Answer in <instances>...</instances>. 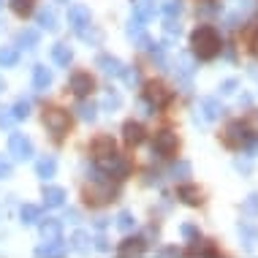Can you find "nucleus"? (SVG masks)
I'll list each match as a JSON object with an SVG mask.
<instances>
[{
    "mask_svg": "<svg viewBox=\"0 0 258 258\" xmlns=\"http://www.w3.org/2000/svg\"><path fill=\"white\" fill-rule=\"evenodd\" d=\"M223 52V41L212 25H201L190 33V54L199 60H215Z\"/></svg>",
    "mask_w": 258,
    "mask_h": 258,
    "instance_id": "nucleus-1",
    "label": "nucleus"
},
{
    "mask_svg": "<svg viewBox=\"0 0 258 258\" xmlns=\"http://www.w3.org/2000/svg\"><path fill=\"white\" fill-rule=\"evenodd\" d=\"M82 201L87 207H106L111 201H117V187L106 177H95L93 182L82 187Z\"/></svg>",
    "mask_w": 258,
    "mask_h": 258,
    "instance_id": "nucleus-2",
    "label": "nucleus"
},
{
    "mask_svg": "<svg viewBox=\"0 0 258 258\" xmlns=\"http://www.w3.org/2000/svg\"><path fill=\"white\" fill-rule=\"evenodd\" d=\"M144 101H147V106L152 111H163L171 106L174 90H169L160 79H150V82H144Z\"/></svg>",
    "mask_w": 258,
    "mask_h": 258,
    "instance_id": "nucleus-3",
    "label": "nucleus"
},
{
    "mask_svg": "<svg viewBox=\"0 0 258 258\" xmlns=\"http://www.w3.org/2000/svg\"><path fill=\"white\" fill-rule=\"evenodd\" d=\"M220 142L226 144L228 150H242V147H247V144L253 142V131L247 128V122L234 120V122H228L226 131L220 134Z\"/></svg>",
    "mask_w": 258,
    "mask_h": 258,
    "instance_id": "nucleus-4",
    "label": "nucleus"
},
{
    "mask_svg": "<svg viewBox=\"0 0 258 258\" xmlns=\"http://www.w3.org/2000/svg\"><path fill=\"white\" fill-rule=\"evenodd\" d=\"M44 125H46V131L52 134L54 142H62V139H66V134L71 131V114H68L66 109L52 106V109L44 111Z\"/></svg>",
    "mask_w": 258,
    "mask_h": 258,
    "instance_id": "nucleus-5",
    "label": "nucleus"
},
{
    "mask_svg": "<svg viewBox=\"0 0 258 258\" xmlns=\"http://www.w3.org/2000/svg\"><path fill=\"white\" fill-rule=\"evenodd\" d=\"M152 150H155L160 158H174V155L179 152V139H177V134H174V131H169V128L158 131L155 139H152Z\"/></svg>",
    "mask_w": 258,
    "mask_h": 258,
    "instance_id": "nucleus-6",
    "label": "nucleus"
},
{
    "mask_svg": "<svg viewBox=\"0 0 258 258\" xmlns=\"http://www.w3.org/2000/svg\"><path fill=\"white\" fill-rule=\"evenodd\" d=\"M68 90H71L76 98H87L95 90V79L87 71H76V74H71V79H68Z\"/></svg>",
    "mask_w": 258,
    "mask_h": 258,
    "instance_id": "nucleus-7",
    "label": "nucleus"
},
{
    "mask_svg": "<svg viewBox=\"0 0 258 258\" xmlns=\"http://www.w3.org/2000/svg\"><path fill=\"white\" fill-rule=\"evenodd\" d=\"M144 250H147V242L142 236H125L120 242V247H117V255L120 258H142Z\"/></svg>",
    "mask_w": 258,
    "mask_h": 258,
    "instance_id": "nucleus-8",
    "label": "nucleus"
},
{
    "mask_svg": "<svg viewBox=\"0 0 258 258\" xmlns=\"http://www.w3.org/2000/svg\"><path fill=\"white\" fill-rule=\"evenodd\" d=\"M90 152H93V160L95 163H101V160H106L111 158L117 152V144H114V139L111 136H98L93 144H90Z\"/></svg>",
    "mask_w": 258,
    "mask_h": 258,
    "instance_id": "nucleus-9",
    "label": "nucleus"
},
{
    "mask_svg": "<svg viewBox=\"0 0 258 258\" xmlns=\"http://www.w3.org/2000/svg\"><path fill=\"white\" fill-rule=\"evenodd\" d=\"M9 152L17 160H27V158H33V142L25 134H14L9 142Z\"/></svg>",
    "mask_w": 258,
    "mask_h": 258,
    "instance_id": "nucleus-10",
    "label": "nucleus"
},
{
    "mask_svg": "<svg viewBox=\"0 0 258 258\" xmlns=\"http://www.w3.org/2000/svg\"><path fill=\"white\" fill-rule=\"evenodd\" d=\"M122 139H125V144H128V147H139V144L147 139V131H144L142 122L128 120V122L122 125Z\"/></svg>",
    "mask_w": 258,
    "mask_h": 258,
    "instance_id": "nucleus-11",
    "label": "nucleus"
},
{
    "mask_svg": "<svg viewBox=\"0 0 258 258\" xmlns=\"http://www.w3.org/2000/svg\"><path fill=\"white\" fill-rule=\"evenodd\" d=\"M187 258H220L223 253L218 247H215V242H204V239H196L193 242V247L185 253Z\"/></svg>",
    "mask_w": 258,
    "mask_h": 258,
    "instance_id": "nucleus-12",
    "label": "nucleus"
},
{
    "mask_svg": "<svg viewBox=\"0 0 258 258\" xmlns=\"http://www.w3.org/2000/svg\"><path fill=\"white\" fill-rule=\"evenodd\" d=\"M177 199L187 207H201L204 204V193H201L196 185H179L177 187Z\"/></svg>",
    "mask_w": 258,
    "mask_h": 258,
    "instance_id": "nucleus-13",
    "label": "nucleus"
},
{
    "mask_svg": "<svg viewBox=\"0 0 258 258\" xmlns=\"http://www.w3.org/2000/svg\"><path fill=\"white\" fill-rule=\"evenodd\" d=\"M68 25H71L76 33H79L85 25H90V9L87 6H82V3L71 6V9H68Z\"/></svg>",
    "mask_w": 258,
    "mask_h": 258,
    "instance_id": "nucleus-14",
    "label": "nucleus"
},
{
    "mask_svg": "<svg viewBox=\"0 0 258 258\" xmlns=\"http://www.w3.org/2000/svg\"><path fill=\"white\" fill-rule=\"evenodd\" d=\"M41 239L44 242H62V223L54 218H46L41 223Z\"/></svg>",
    "mask_w": 258,
    "mask_h": 258,
    "instance_id": "nucleus-15",
    "label": "nucleus"
},
{
    "mask_svg": "<svg viewBox=\"0 0 258 258\" xmlns=\"http://www.w3.org/2000/svg\"><path fill=\"white\" fill-rule=\"evenodd\" d=\"M95 66H98L106 76H122V71H125V66L117 57H111V54H101V57L95 60Z\"/></svg>",
    "mask_w": 258,
    "mask_h": 258,
    "instance_id": "nucleus-16",
    "label": "nucleus"
},
{
    "mask_svg": "<svg viewBox=\"0 0 258 258\" xmlns=\"http://www.w3.org/2000/svg\"><path fill=\"white\" fill-rule=\"evenodd\" d=\"M174 74L179 76V79H187L193 71H196V60H193V54H177V60H174Z\"/></svg>",
    "mask_w": 258,
    "mask_h": 258,
    "instance_id": "nucleus-17",
    "label": "nucleus"
},
{
    "mask_svg": "<svg viewBox=\"0 0 258 258\" xmlns=\"http://www.w3.org/2000/svg\"><path fill=\"white\" fill-rule=\"evenodd\" d=\"M239 234H242V242H245V250H255L258 245V226L250 220H242L239 223Z\"/></svg>",
    "mask_w": 258,
    "mask_h": 258,
    "instance_id": "nucleus-18",
    "label": "nucleus"
},
{
    "mask_svg": "<svg viewBox=\"0 0 258 258\" xmlns=\"http://www.w3.org/2000/svg\"><path fill=\"white\" fill-rule=\"evenodd\" d=\"M44 204L49 207V209L62 207V204H66V190L57 187V185H46L44 187Z\"/></svg>",
    "mask_w": 258,
    "mask_h": 258,
    "instance_id": "nucleus-19",
    "label": "nucleus"
},
{
    "mask_svg": "<svg viewBox=\"0 0 258 258\" xmlns=\"http://www.w3.org/2000/svg\"><path fill=\"white\" fill-rule=\"evenodd\" d=\"M71 247H74L79 255H87L90 247H93V239H90L87 231H74V236H71Z\"/></svg>",
    "mask_w": 258,
    "mask_h": 258,
    "instance_id": "nucleus-20",
    "label": "nucleus"
},
{
    "mask_svg": "<svg viewBox=\"0 0 258 258\" xmlns=\"http://www.w3.org/2000/svg\"><path fill=\"white\" fill-rule=\"evenodd\" d=\"M54 171H57V160H54L52 155L41 158L38 163H36V174H38L41 179H52V177H54Z\"/></svg>",
    "mask_w": 258,
    "mask_h": 258,
    "instance_id": "nucleus-21",
    "label": "nucleus"
},
{
    "mask_svg": "<svg viewBox=\"0 0 258 258\" xmlns=\"http://www.w3.org/2000/svg\"><path fill=\"white\" fill-rule=\"evenodd\" d=\"M36 255L38 258H66V247H62V242H46L44 247H38L36 250Z\"/></svg>",
    "mask_w": 258,
    "mask_h": 258,
    "instance_id": "nucleus-22",
    "label": "nucleus"
},
{
    "mask_svg": "<svg viewBox=\"0 0 258 258\" xmlns=\"http://www.w3.org/2000/svg\"><path fill=\"white\" fill-rule=\"evenodd\" d=\"M33 85H36V90H46L52 85V71L46 66H36L33 68Z\"/></svg>",
    "mask_w": 258,
    "mask_h": 258,
    "instance_id": "nucleus-23",
    "label": "nucleus"
},
{
    "mask_svg": "<svg viewBox=\"0 0 258 258\" xmlns=\"http://www.w3.org/2000/svg\"><path fill=\"white\" fill-rule=\"evenodd\" d=\"M220 114H223V106L215 98H204V101H201V117H204V120H218Z\"/></svg>",
    "mask_w": 258,
    "mask_h": 258,
    "instance_id": "nucleus-24",
    "label": "nucleus"
},
{
    "mask_svg": "<svg viewBox=\"0 0 258 258\" xmlns=\"http://www.w3.org/2000/svg\"><path fill=\"white\" fill-rule=\"evenodd\" d=\"M79 38L87 41V44H93V46H101L103 44V30H98V27H93V25H85L79 30Z\"/></svg>",
    "mask_w": 258,
    "mask_h": 258,
    "instance_id": "nucleus-25",
    "label": "nucleus"
},
{
    "mask_svg": "<svg viewBox=\"0 0 258 258\" xmlns=\"http://www.w3.org/2000/svg\"><path fill=\"white\" fill-rule=\"evenodd\" d=\"M52 60L57 62V66H68V62L74 60V52L68 44H54L52 46Z\"/></svg>",
    "mask_w": 258,
    "mask_h": 258,
    "instance_id": "nucleus-26",
    "label": "nucleus"
},
{
    "mask_svg": "<svg viewBox=\"0 0 258 258\" xmlns=\"http://www.w3.org/2000/svg\"><path fill=\"white\" fill-rule=\"evenodd\" d=\"M134 14H136V19L147 22V19H152V14H155V6L147 3V0H134Z\"/></svg>",
    "mask_w": 258,
    "mask_h": 258,
    "instance_id": "nucleus-27",
    "label": "nucleus"
},
{
    "mask_svg": "<svg viewBox=\"0 0 258 258\" xmlns=\"http://www.w3.org/2000/svg\"><path fill=\"white\" fill-rule=\"evenodd\" d=\"M33 9H36V0H14L11 3V11L17 17H30Z\"/></svg>",
    "mask_w": 258,
    "mask_h": 258,
    "instance_id": "nucleus-28",
    "label": "nucleus"
},
{
    "mask_svg": "<svg viewBox=\"0 0 258 258\" xmlns=\"http://www.w3.org/2000/svg\"><path fill=\"white\" fill-rule=\"evenodd\" d=\"M76 111H79V117H82L85 122H93V120H95V111H98V109H95V103H87L85 98H79V103H76Z\"/></svg>",
    "mask_w": 258,
    "mask_h": 258,
    "instance_id": "nucleus-29",
    "label": "nucleus"
},
{
    "mask_svg": "<svg viewBox=\"0 0 258 258\" xmlns=\"http://www.w3.org/2000/svg\"><path fill=\"white\" fill-rule=\"evenodd\" d=\"M190 171H193V166L187 163V160H177V163L171 166V174H174V179H179V182H185V179L190 177Z\"/></svg>",
    "mask_w": 258,
    "mask_h": 258,
    "instance_id": "nucleus-30",
    "label": "nucleus"
},
{
    "mask_svg": "<svg viewBox=\"0 0 258 258\" xmlns=\"http://www.w3.org/2000/svg\"><path fill=\"white\" fill-rule=\"evenodd\" d=\"M117 228L125 231V234H131L136 228V218L131 212H120V215H117Z\"/></svg>",
    "mask_w": 258,
    "mask_h": 258,
    "instance_id": "nucleus-31",
    "label": "nucleus"
},
{
    "mask_svg": "<svg viewBox=\"0 0 258 258\" xmlns=\"http://www.w3.org/2000/svg\"><path fill=\"white\" fill-rule=\"evenodd\" d=\"M120 106H122V95L117 93V90H109L106 98H103V109H106V111H117Z\"/></svg>",
    "mask_w": 258,
    "mask_h": 258,
    "instance_id": "nucleus-32",
    "label": "nucleus"
},
{
    "mask_svg": "<svg viewBox=\"0 0 258 258\" xmlns=\"http://www.w3.org/2000/svg\"><path fill=\"white\" fill-rule=\"evenodd\" d=\"M163 38H166V44H174V41L179 38V25L174 22V19H169V22L163 25Z\"/></svg>",
    "mask_w": 258,
    "mask_h": 258,
    "instance_id": "nucleus-33",
    "label": "nucleus"
},
{
    "mask_svg": "<svg viewBox=\"0 0 258 258\" xmlns=\"http://www.w3.org/2000/svg\"><path fill=\"white\" fill-rule=\"evenodd\" d=\"M38 220H41V209L33 204H25L22 207V223H38Z\"/></svg>",
    "mask_w": 258,
    "mask_h": 258,
    "instance_id": "nucleus-34",
    "label": "nucleus"
},
{
    "mask_svg": "<svg viewBox=\"0 0 258 258\" xmlns=\"http://www.w3.org/2000/svg\"><path fill=\"white\" fill-rule=\"evenodd\" d=\"M122 79H125V85H128V87L142 85V74H139V68H125V71H122Z\"/></svg>",
    "mask_w": 258,
    "mask_h": 258,
    "instance_id": "nucleus-35",
    "label": "nucleus"
},
{
    "mask_svg": "<svg viewBox=\"0 0 258 258\" xmlns=\"http://www.w3.org/2000/svg\"><path fill=\"white\" fill-rule=\"evenodd\" d=\"M19 60V54H17V49H0V66H14V62Z\"/></svg>",
    "mask_w": 258,
    "mask_h": 258,
    "instance_id": "nucleus-36",
    "label": "nucleus"
},
{
    "mask_svg": "<svg viewBox=\"0 0 258 258\" xmlns=\"http://www.w3.org/2000/svg\"><path fill=\"white\" fill-rule=\"evenodd\" d=\"M182 236H185V239H190V242H196V239H201V231H199L196 223H185V226H182Z\"/></svg>",
    "mask_w": 258,
    "mask_h": 258,
    "instance_id": "nucleus-37",
    "label": "nucleus"
},
{
    "mask_svg": "<svg viewBox=\"0 0 258 258\" xmlns=\"http://www.w3.org/2000/svg\"><path fill=\"white\" fill-rule=\"evenodd\" d=\"M242 209L255 218V215H258V193H250V196L245 199V204H242Z\"/></svg>",
    "mask_w": 258,
    "mask_h": 258,
    "instance_id": "nucleus-38",
    "label": "nucleus"
},
{
    "mask_svg": "<svg viewBox=\"0 0 258 258\" xmlns=\"http://www.w3.org/2000/svg\"><path fill=\"white\" fill-rule=\"evenodd\" d=\"M19 44L27 46V49H30V46H36L38 44V33L36 30H25L22 36H19Z\"/></svg>",
    "mask_w": 258,
    "mask_h": 258,
    "instance_id": "nucleus-39",
    "label": "nucleus"
},
{
    "mask_svg": "<svg viewBox=\"0 0 258 258\" xmlns=\"http://www.w3.org/2000/svg\"><path fill=\"white\" fill-rule=\"evenodd\" d=\"M41 25H44L46 30H57V17H54V11H44V14H41Z\"/></svg>",
    "mask_w": 258,
    "mask_h": 258,
    "instance_id": "nucleus-40",
    "label": "nucleus"
},
{
    "mask_svg": "<svg viewBox=\"0 0 258 258\" xmlns=\"http://www.w3.org/2000/svg\"><path fill=\"white\" fill-rule=\"evenodd\" d=\"M128 36L134 38V41H139V38L144 36V30H142V19H136V22H131V25H128Z\"/></svg>",
    "mask_w": 258,
    "mask_h": 258,
    "instance_id": "nucleus-41",
    "label": "nucleus"
},
{
    "mask_svg": "<svg viewBox=\"0 0 258 258\" xmlns=\"http://www.w3.org/2000/svg\"><path fill=\"white\" fill-rule=\"evenodd\" d=\"M163 11H166V17H177V14L182 11V6H179L177 0H166V3H163Z\"/></svg>",
    "mask_w": 258,
    "mask_h": 258,
    "instance_id": "nucleus-42",
    "label": "nucleus"
},
{
    "mask_svg": "<svg viewBox=\"0 0 258 258\" xmlns=\"http://www.w3.org/2000/svg\"><path fill=\"white\" fill-rule=\"evenodd\" d=\"M93 245L98 247L101 253H109V250H111V245H109V239H106V236H103V234H98V236H95V239H93Z\"/></svg>",
    "mask_w": 258,
    "mask_h": 258,
    "instance_id": "nucleus-43",
    "label": "nucleus"
},
{
    "mask_svg": "<svg viewBox=\"0 0 258 258\" xmlns=\"http://www.w3.org/2000/svg\"><path fill=\"white\" fill-rule=\"evenodd\" d=\"M27 114H30V103H27V101H19L17 109H14V117H19V120H22V117H27Z\"/></svg>",
    "mask_w": 258,
    "mask_h": 258,
    "instance_id": "nucleus-44",
    "label": "nucleus"
},
{
    "mask_svg": "<svg viewBox=\"0 0 258 258\" xmlns=\"http://www.w3.org/2000/svg\"><path fill=\"white\" fill-rule=\"evenodd\" d=\"M236 85H239V82H236V79H226V82H223V85H220V93H223V95L234 93V90H236Z\"/></svg>",
    "mask_w": 258,
    "mask_h": 258,
    "instance_id": "nucleus-45",
    "label": "nucleus"
},
{
    "mask_svg": "<svg viewBox=\"0 0 258 258\" xmlns=\"http://www.w3.org/2000/svg\"><path fill=\"white\" fill-rule=\"evenodd\" d=\"M158 255H160V258H179V250H177V247H163Z\"/></svg>",
    "mask_w": 258,
    "mask_h": 258,
    "instance_id": "nucleus-46",
    "label": "nucleus"
},
{
    "mask_svg": "<svg viewBox=\"0 0 258 258\" xmlns=\"http://www.w3.org/2000/svg\"><path fill=\"white\" fill-rule=\"evenodd\" d=\"M250 54H253V57L258 60V30H255V36L250 38Z\"/></svg>",
    "mask_w": 258,
    "mask_h": 258,
    "instance_id": "nucleus-47",
    "label": "nucleus"
},
{
    "mask_svg": "<svg viewBox=\"0 0 258 258\" xmlns=\"http://www.w3.org/2000/svg\"><path fill=\"white\" fill-rule=\"evenodd\" d=\"M9 174H11V163L0 158V177H9Z\"/></svg>",
    "mask_w": 258,
    "mask_h": 258,
    "instance_id": "nucleus-48",
    "label": "nucleus"
},
{
    "mask_svg": "<svg viewBox=\"0 0 258 258\" xmlns=\"http://www.w3.org/2000/svg\"><path fill=\"white\" fill-rule=\"evenodd\" d=\"M11 122H14V117L9 114V111H3V114H0V128H9Z\"/></svg>",
    "mask_w": 258,
    "mask_h": 258,
    "instance_id": "nucleus-49",
    "label": "nucleus"
},
{
    "mask_svg": "<svg viewBox=\"0 0 258 258\" xmlns=\"http://www.w3.org/2000/svg\"><path fill=\"white\" fill-rule=\"evenodd\" d=\"M66 220H68V223H79V212H76V209H68V212H66Z\"/></svg>",
    "mask_w": 258,
    "mask_h": 258,
    "instance_id": "nucleus-50",
    "label": "nucleus"
},
{
    "mask_svg": "<svg viewBox=\"0 0 258 258\" xmlns=\"http://www.w3.org/2000/svg\"><path fill=\"white\" fill-rule=\"evenodd\" d=\"M236 169H242V171H250V160H236Z\"/></svg>",
    "mask_w": 258,
    "mask_h": 258,
    "instance_id": "nucleus-51",
    "label": "nucleus"
},
{
    "mask_svg": "<svg viewBox=\"0 0 258 258\" xmlns=\"http://www.w3.org/2000/svg\"><path fill=\"white\" fill-rule=\"evenodd\" d=\"M106 226H109L106 218H98V220H95V228H106Z\"/></svg>",
    "mask_w": 258,
    "mask_h": 258,
    "instance_id": "nucleus-52",
    "label": "nucleus"
},
{
    "mask_svg": "<svg viewBox=\"0 0 258 258\" xmlns=\"http://www.w3.org/2000/svg\"><path fill=\"white\" fill-rule=\"evenodd\" d=\"M226 57H228V60H236V52H234V46H228V49H226Z\"/></svg>",
    "mask_w": 258,
    "mask_h": 258,
    "instance_id": "nucleus-53",
    "label": "nucleus"
},
{
    "mask_svg": "<svg viewBox=\"0 0 258 258\" xmlns=\"http://www.w3.org/2000/svg\"><path fill=\"white\" fill-rule=\"evenodd\" d=\"M3 87H6V85H3V82H0V93H3Z\"/></svg>",
    "mask_w": 258,
    "mask_h": 258,
    "instance_id": "nucleus-54",
    "label": "nucleus"
},
{
    "mask_svg": "<svg viewBox=\"0 0 258 258\" xmlns=\"http://www.w3.org/2000/svg\"><path fill=\"white\" fill-rule=\"evenodd\" d=\"M255 144H258V139H255Z\"/></svg>",
    "mask_w": 258,
    "mask_h": 258,
    "instance_id": "nucleus-55",
    "label": "nucleus"
}]
</instances>
